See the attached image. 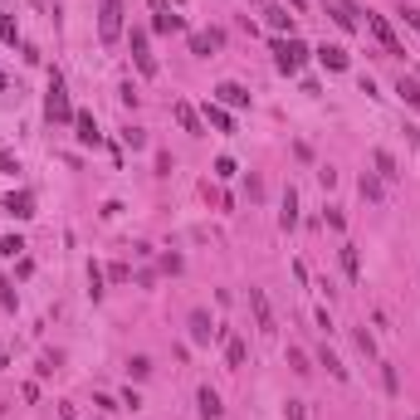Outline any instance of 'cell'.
Instances as JSON below:
<instances>
[{
    "label": "cell",
    "mask_w": 420,
    "mask_h": 420,
    "mask_svg": "<svg viewBox=\"0 0 420 420\" xmlns=\"http://www.w3.org/2000/svg\"><path fill=\"white\" fill-rule=\"evenodd\" d=\"M44 118H49V123H74V103H69V88H64V78H59V74L49 78V93H44Z\"/></svg>",
    "instance_id": "cell-1"
},
{
    "label": "cell",
    "mask_w": 420,
    "mask_h": 420,
    "mask_svg": "<svg viewBox=\"0 0 420 420\" xmlns=\"http://www.w3.org/2000/svg\"><path fill=\"white\" fill-rule=\"evenodd\" d=\"M98 39L103 44L123 39V0H98Z\"/></svg>",
    "instance_id": "cell-2"
},
{
    "label": "cell",
    "mask_w": 420,
    "mask_h": 420,
    "mask_svg": "<svg viewBox=\"0 0 420 420\" xmlns=\"http://www.w3.org/2000/svg\"><path fill=\"white\" fill-rule=\"evenodd\" d=\"M303 59H308V44L303 39H274V64H279V74H298L303 69Z\"/></svg>",
    "instance_id": "cell-3"
},
{
    "label": "cell",
    "mask_w": 420,
    "mask_h": 420,
    "mask_svg": "<svg viewBox=\"0 0 420 420\" xmlns=\"http://www.w3.org/2000/svg\"><path fill=\"white\" fill-rule=\"evenodd\" d=\"M366 30L377 34V44L386 49V54H406V44L396 39V30H391V20H386V15H372V10H366Z\"/></svg>",
    "instance_id": "cell-4"
},
{
    "label": "cell",
    "mask_w": 420,
    "mask_h": 420,
    "mask_svg": "<svg viewBox=\"0 0 420 420\" xmlns=\"http://www.w3.org/2000/svg\"><path fill=\"white\" fill-rule=\"evenodd\" d=\"M249 308H254V323H259V333H264V337H274V333H279V323H274V308H269L264 288H249Z\"/></svg>",
    "instance_id": "cell-5"
},
{
    "label": "cell",
    "mask_w": 420,
    "mask_h": 420,
    "mask_svg": "<svg viewBox=\"0 0 420 420\" xmlns=\"http://www.w3.org/2000/svg\"><path fill=\"white\" fill-rule=\"evenodd\" d=\"M151 15H156V20H151V30H156V34H181V30H186V20L167 6V0H151Z\"/></svg>",
    "instance_id": "cell-6"
},
{
    "label": "cell",
    "mask_w": 420,
    "mask_h": 420,
    "mask_svg": "<svg viewBox=\"0 0 420 420\" xmlns=\"http://www.w3.org/2000/svg\"><path fill=\"white\" fill-rule=\"evenodd\" d=\"M216 103H220V108H249V88L244 83H216Z\"/></svg>",
    "instance_id": "cell-7"
},
{
    "label": "cell",
    "mask_w": 420,
    "mask_h": 420,
    "mask_svg": "<svg viewBox=\"0 0 420 420\" xmlns=\"http://www.w3.org/2000/svg\"><path fill=\"white\" fill-rule=\"evenodd\" d=\"M0 210L15 216V220H30V216H34V196H30V191H10L6 200H0Z\"/></svg>",
    "instance_id": "cell-8"
},
{
    "label": "cell",
    "mask_w": 420,
    "mask_h": 420,
    "mask_svg": "<svg viewBox=\"0 0 420 420\" xmlns=\"http://www.w3.org/2000/svg\"><path fill=\"white\" fill-rule=\"evenodd\" d=\"M132 59H137V69L151 78L156 74V59H151V44H147V30H132Z\"/></svg>",
    "instance_id": "cell-9"
},
{
    "label": "cell",
    "mask_w": 420,
    "mask_h": 420,
    "mask_svg": "<svg viewBox=\"0 0 420 420\" xmlns=\"http://www.w3.org/2000/svg\"><path fill=\"white\" fill-rule=\"evenodd\" d=\"M171 118H176V123H181V132H191V137H200V132H205V123L196 118V108H191L186 98H176V103H171Z\"/></svg>",
    "instance_id": "cell-10"
},
{
    "label": "cell",
    "mask_w": 420,
    "mask_h": 420,
    "mask_svg": "<svg viewBox=\"0 0 420 420\" xmlns=\"http://www.w3.org/2000/svg\"><path fill=\"white\" fill-rule=\"evenodd\" d=\"M220 44H225V34H220V30H196V34H191V54L210 59V54H216Z\"/></svg>",
    "instance_id": "cell-11"
},
{
    "label": "cell",
    "mask_w": 420,
    "mask_h": 420,
    "mask_svg": "<svg viewBox=\"0 0 420 420\" xmlns=\"http://www.w3.org/2000/svg\"><path fill=\"white\" fill-rule=\"evenodd\" d=\"M74 127H78V142H83V147H98V142H103V132H98L93 113H74Z\"/></svg>",
    "instance_id": "cell-12"
},
{
    "label": "cell",
    "mask_w": 420,
    "mask_h": 420,
    "mask_svg": "<svg viewBox=\"0 0 420 420\" xmlns=\"http://www.w3.org/2000/svg\"><path fill=\"white\" fill-rule=\"evenodd\" d=\"M318 59H323V69H333V74H342V69L352 64L342 44H323V49H318Z\"/></svg>",
    "instance_id": "cell-13"
},
{
    "label": "cell",
    "mask_w": 420,
    "mask_h": 420,
    "mask_svg": "<svg viewBox=\"0 0 420 420\" xmlns=\"http://www.w3.org/2000/svg\"><path fill=\"white\" fill-rule=\"evenodd\" d=\"M205 127H216V132H235V118L220 108V103H205Z\"/></svg>",
    "instance_id": "cell-14"
},
{
    "label": "cell",
    "mask_w": 420,
    "mask_h": 420,
    "mask_svg": "<svg viewBox=\"0 0 420 420\" xmlns=\"http://www.w3.org/2000/svg\"><path fill=\"white\" fill-rule=\"evenodd\" d=\"M210 337H216V328H210V313L196 308V313H191V342H210Z\"/></svg>",
    "instance_id": "cell-15"
},
{
    "label": "cell",
    "mask_w": 420,
    "mask_h": 420,
    "mask_svg": "<svg viewBox=\"0 0 420 420\" xmlns=\"http://www.w3.org/2000/svg\"><path fill=\"white\" fill-rule=\"evenodd\" d=\"M372 162H377V176H381V181H401V171H396V156H391L386 147H377V151H372Z\"/></svg>",
    "instance_id": "cell-16"
},
{
    "label": "cell",
    "mask_w": 420,
    "mask_h": 420,
    "mask_svg": "<svg viewBox=\"0 0 420 420\" xmlns=\"http://www.w3.org/2000/svg\"><path fill=\"white\" fill-rule=\"evenodd\" d=\"M220 342H225V361H230L235 372H240V366H244V337H235V333H220Z\"/></svg>",
    "instance_id": "cell-17"
},
{
    "label": "cell",
    "mask_w": 420,
    "mask_h": 420,
    "mask_svg": "<svg viewBox=\"0 0 420 420\" xmlns=\"http://www.w3.org/2000/svg\"><path fill=\"white\" fill-rule=\"evenodd\" d=\"M279 225H284V230H298V196H293V186L284 191V210H279Z\"/></svg>",
    "instance_id": "cell-18"
},
{
    "label": "cell",
    "mask_w": 420,
    "mask_h": 420,
    "mask_svg": "<svg viewBox=\"0 0 420 420\" xmlns=\"http://www.w3.org/2000/svg\"><path fill=\"white\" fill-rule=\"evenodd\" d=\"M200 415H205V420H220V415H225V406H220V396H216V391H210V386H200Z\"/></svg>",
    "instance_id": "cell-19"
},
{
    "label": "cell",
    "mask_w": 420,
    "mask_h": 420,
    "mask_svg": "<svg viewBox=\"0 0 420 420\" xmlns=\"http://www.w3.org/2000/svg\"><path fill=\"white\" fill-rule=\"evenodd\" d=\"M337 254H342V274H347L352 284H357V279H361V259H357V244H342Z\"/></svg>",
    "instance_id": "cell-20"
},
{
    "label": "cell",
    "mask_w": 420,
    "mask_h": 420,
    "mask_svg": "<svg viewBox=\"0 0 420 420\" xmlns=\"http://www.w3.org/2000/svg\"><path fill=\"white\" fill-rule=\"evenodd\" d=\"M264 15H269V30H274V34H293V15H288V10H279V6H269Z\"/></svg>",
    "instance_id": "cell-21"
},
{
    "label": "cell",
    "mask_w": 420,
    "mask_h": 420,
    "mask_svg": "<svg viewBox=\"0 0 420 420\" xmlns=\"http://www.w3.org/2000/svg\"><path fill=\"white\" fill-rule=\"evenodd\" d=\"M361 196H366V200H377V205H381V200H386V186H381V181H377V176H372V171H361Z\"/></svg>",
    "instance_id": "cell-22"
},
{
    "label": "cell",
    "mask_w": 420,
    "mask_h": 420,
    "mask_svg": "<svg viewBox=\"0 0 420 420\" xmlns=\"http://www.w3.org/2000/svg\"><path fill=\"white\" fill-rule=\"evenodd\" d=\"M396 98H406L410 108H420V83L415 78H396Z\"/></svg>",
    "instance_id": "cell-23"
},
{
    "label": "cell",
    "mask_w": 420,
    "mask_h": 420,
    "mask_svg": "<svg viewBox=\"0 0 420 420\" xmlns=\"http://www.w3.org/2000/svg\"><path fill=\"white\" fill-rule=\"evenodd\" d=\"M318 361H323V366H328V372H333V377H337V381H342V377H347V366H342V361H337V352H328V347H318Z\"/></svg>",
    "instance_id": "cell-24"
},
{
    "label": "cell",
    "mask_w": 420,
    "mask_h": 420,
    "mask_svg": "<svg viewBox=\"0 0 420 420\" xmlns=\"http://www.w3.org/2000/svg\"><path fill=\"white\" fill-rule=\"evenodd\" d=\"M377 366H381V386H386V396H396V391H401V381H396V366H391V361H377Z\"/></svg>",
    "instance_id": "cell-25"
},
{
    "label": "cell",
    "mask_w": 420,
    "mask_h": 420,
    "mask_svg": "<svg viewBox=\"0 0 420 420\" xmlns=\"http://www.w3.org/2000/svg\"><path fill=\"white\" fill-rule=\"evenodd\" d=\"M0 39H6V44H15V39H20V25H15V15H6V20H0Z\"/></svg>",
    "instance_id": "cell-26"
},
{
    "label": "cell",
    "mask_w": 420,
    "mask_h": 420,
    "mask_svg": "<svg viewBox=\"0 0 420 420\" xmlns=\"http://www.w3.org/2000/svg\"><path fill=\"white\" fill-rule=\"evenodd\" d=\"M288 366H293V372H298V377H308V372H313V366H308V357H303L298 347H288Z\"/></svg>",
    "instance_id": "cell-27"
},
{
    "label": "cell",
    "mask_w": 420,
    "mask_h": 420,
    "mask_svg": "<svg viewBox=\"0 0 420 420\" xmlns=\"http://www.w3.org/2000/svg\"><path fill=\"white\" fill-rule=\"evenodd\" d=\"M123 142H127L132 151H142V147H147V132H142V127H127V132H123Z\"/></svg>",
    "instance_id": "cell-28"
},
{
    "label": "cell",
    "mask_w": 420,
    "mask_h": 420,
    "mask_svg": "<svg viewBox=\"0 0 420 420\" xmlns=\"http://www.w3.org/2000/svg\"><path fill=\"white\" fill-rule=\"evenodd\" d=\"M88 293L103 298V269H98V264H88Z\"/></svg>",
    "instance_id": "cell-29"
},
{
    "label": "cell",
    "mask_w": 420,
    "mask_h": 420,
    "mask_svg": "<svg viewBox=\"0 0 420 420\" xmlns=\"http://www.w3.org/2000/svg\"><path fill=\"white\" fill-rule=\"evenodd\" d=\"M357 347H361V357H377V342H372L366 328H357Z\"/></svg>",
    "instance_id": "cell-30"
},
{
    "label": "cell",
    "mask_w": 420,
    "mask_h": 420,
    "mask_svg": "<svg viewBox=\"0 0 420 420\" xmlns=\"http://www.w3.org/2000/svg\"><path fill=\"white\" fill-rule=\"evenodd\" d=\"M20 249H25V240H20V235H6V240H0V254H10V259H15Z\"/></svg>",
    "instance_id": "cell-31"
},
{
    "label": "cell",
    "mask_w": 420,
    "mask_h": 420,
    "mask_svg": "<svg viewBox=\"0 0 420 420\" xmlns=\"http://www.w3.org/2000/svg\"><path fill=\"white\" fill-rule=\"evenodd\" d=\"M323 220H328L333 230H342V225H347V216H342V210H337V205H328V210H323Z\"/></svg>",
    "instance_id": "cell-32"
},
{
    "label": "cell",
    "mask_w": 420,
    "mask_h": 420,
    "mask_svg": "<svg viewBox=\"0 0 420 420\" xmlns=\"http://www.w3.org/2000/svg\"><path fill=\"white\" fill-rule=\"evenodd\" d=\"M401 20H406V25L420 34V10H415V6H401Z\"/></svg>",
    "instance_id": "cell-33"
},
{
    "label": "cell",
    "mask_w": 420,
    "mask_h": 420,
    "mask_svg": "<svg viewBox=\"0 0 420 420\" xmlns=\"http://www.w3.org/2000/svg\"><path fill=\"white\" fill-rule=\"evenodd\" d=\"M127 366H132V377H137V381H142V377H147V372H151V361H147V357H132V361H127Z\"/></svg>",
    "instance_id": "cell-34"
},
{
    "label": "cell",
    "mask_w": 420,
    "mask_h": 420,
    "mask_svg": "<svg viewBox=\"0 0 420 420\" xmlns=\"http://www.w3.org/2000/svg\"><path fill=\"white\" fill-rule=\"evenodd\" d=\"M216 176H220V181H230V176H235V162H230V156H220V162H216Z\"/></svg>",
    "instance_id": "cell-35"
},
{
    "label": "cell",
    "mask_w": 420,
    "mask_h": 420,
    "mask_svg": "<svg viewBox=\"0 0 420 420\" xmlns=\"http://www.w3.org/2000/svg\"><path fill=\"white\" fill-rule=\"evenodd\" d=\"M318 181H323V191H333V186H337V171H333V167H323V171H318Z\"/></svg>",
    "instance_id": "cell-36"
},
{
    "label": "cell",
    "mask_w": 420,
    "mask_h": 420,
    "mask_svg": "<svg viewBox=\"0 0 420 420\" xmlns=\"http://www.w3.org/2000/svg\"><path fill=\"white\" fill-rule=\"evenodd\" d=\"M284 415H288V420H303L308 410H303V401H288V406H284Z\"/></svg>",
    "instance_id": "cell-37"
},
{
    "label": "cell",
    "mask_w": 420,
    "mask_h": 420,
    "mask_svg": "<svg viewBox=\"0 0 420 420\" xmlns=\"http://www.w3.org/2000/svg\"><path fill=\"white\" fill-rule=\"evenodd\" d=\"M288 6H293V10H298V15H303V0H288Z\"/></svg>",
    "instance_id": "cell-38"
},
{
    "label": "cell",
    "mask_w": 420,
    "mask_h": 420,
    "mask_svg": "<svg viewBox=\"0 0 420 420\" xmlns=\"http://www.w3.org/2000/svg\"><path fill=\"white\" fill-rule=\"evenodd\" d=\"M0 88H10V78H6V74H0Z\"/></svg>",
    "instance_id": "cell-39"
},
{
    "label": "cell",
    "mask_w": 420,
    "mask_h": 420,
    "mask_svg": "<svg viewBox=\"0 0 420 420\" xmlns=\"http://www.w3.org/2000/svg\"><path fill=\"white\" fill-rule=\"evenodd\" d=\"M415 420H420V415H415Z\"/></svg>",
    "instance_id": "cell-40"
}]
</instances>
